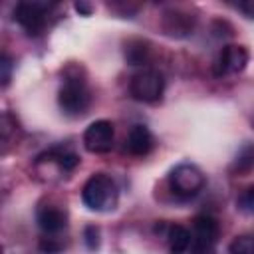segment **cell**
<instances>
[{
	"label": "cell",
	"instance_id": "obj_1",
	"mask_svg": "<svg viewBox=\"0 0 254 254\" xmlns=\"http://www.w3.org/2000/svg\"><path fill=\"white\" fill-rule=\"evenodd\" d=\"M81 200L89 210H95V212L113 210L119 200L115 181L105 173L91 175L81 189Z\"/></svg>",
	"mask_w": 254,
	"mask_h": 254
},
{
	"label": "cell",
	"instance_id": "obj_2",
	"mask_svg": "<svg viewBox=\"0 0 254 254\" xmlns=\"http://www.w3.org/2000/svg\"><path fill=\"white\" fill-rule=\"evenodd\" d=\"M71 71H73L71 67L65 71V79H64L60 93H58V103L65 115L77 117V115H83L87 111L91 95H89L85 79H81L79 73H71Z\"/></svg>",
	"mask_w": 254,
	"mask_h": 254
},
{
	"label": "cell",
	"instance_id": "obj_3",
	"mask_svg": "<svg viewBox=\"0 0 254 254\" xmlns=\"http://www.w3.org/2000/svg\"><path fill=\"white\" fill-rule=\"evenodd\" d=\"M60 4V0H18L14 20L30 34L38 36L46 26V16Z\"/></svg>",
	"mask_w": 254,
	"mask_h": 254
},
{
	"label": "cell",
	"instance_id": "obj_4",
	"mask_svg": "<svg viewBox=\"0 0 254 254\" xmlns=\"http://www.w3.org/2000/svg\"><path fill=\"white\" fill-rule=\"evenodd\" d=\"M169 187L177 196L190 198L196 196L204 187V175L202 171L192 163H181L177 165L169 175Z\"/></svg>",
	"mask_w": 254,
	"mask_h": 254
},
{
	"label": "cell",
	"instance_id": "obj_5",
	"mask_svg": "<svg viewBox=\"0 0 254 254\" xmlns=\"http://www.w3.org/2000/svg\"><path fill=\"white\" fill-rule=\"evenodd\" d=\"M165 91V77L159 69L153 67H145L141 71H137L131 77L129 83V93L133 95V99L143 101V103H153L157 99H161Z\"/></svg>",
	"mask_w": 254,
	"mask_h": 254
},
{
	"label": "cell",
	"instance_id": "obj_6",
	"mask_svg": "<svg viewBox=\"0 0 254 254\" xmlns=\"http://www.w3.org/2000/svg\"><path fill=\"white\" fill-rule=\"evenodd\" d=\"M113 139H115L113 123L107 121V119H99V121H93L85 129V133H83V147L89 153L103 155V153H109L113 149Z\"/></svg>",
	"mask_w": 254,
	"mask_h": 254
},
{
	"label": "cell",
	"instance_id": "obj_7",
	"mask_svg": "<svg viewBox=\"0 0 254 254\" xmlns=\"http://www.w3.org/2000/svg\"><path fill=\"white\" fill-rule=\"evenodd\" d=\"M248 50L244 46H238V44H228L220 50L218 58H216V64H214V73L218 77L222 75H234V73H240L246 65H248Z\"/></svg>",
	"mask_w": 254,
	"mask_h": 254
},
{
	"label": "cell",
	"instance_id": "obj_8",
	"mask_svg": "<svg viewBox=\"0 0 254 254\" xmlns=\"http://www.w3.org/2000/svg\"><path fill=\"white\" fill-rule=\"evenodd\" d=\"M220 234V224L216 218L208 216V214H200L194 216L192 220V248L196 252H206L210 250Z\"/></svg>",
	"mask_w": 254,
	"mask_h": 254
},
{
	"label": "cell",
	"instance_id": "obj_9",
	"mask_svg": "<svg viewBox=\"0 0 254 254\" xmlns=\"http://www.w3.org/2000/svg\"><path fill=\"white\" fill-rule=\"evenodd\" d=\"M194 30V16L183 10H171L163 18V32L171 38H187Z\"/></svg>",
	"mask_w": 254,
	"mask_h": 254
},
{
	"label": "cell",
	"instance_id": "obj_10",
	"mask_svg": "<svg viewBox=\"0 0 254 254\" xmlns=\"http://www.w3.org/2000/svg\"><path fill=\"white\" fill-rule=\"evenodd\" d=\"M153 149V135L145 125H133L127 139H125V151L135 157H145Z\"/></svg>",
	"mask_w": 254,
	"mask_h": 254
},
{
	"label": "cell",
	"instance_id": "obj_11",
	"mask_svg": "<svg viewBox=\"0 0 254 254\" xmlns=\"http://www.w3.org/2000/svg\"><path fill=\"white\" fill-rule=\"evenodd\" d=\"M36 220H38V226L48 234H56V232L64 230L65 224H67L65 212L62 208H58V206H52V204L40 206L38 214H36Z\"/></svg>",
	"mask_w": 254,
	"mask_h": 254
},
{
	"label": "cell",
	"instance_id": "obj_12",
	"mask_svg": "<svg viewBox=\"0 0 254 254\" xmlns=\"http://www.w3.org/2000/svg\"><path fill=\"white\" fill-rule=\"evenodd\" d=\"M125 60L129 65H145L151 60V44L141 38L125 42Z\"/></svg>",
	"mask_w": 254,
	"mask_h": 254
},
{
	"label": "cell",
	"instance_id": "obj_13",
	"mask_svg": "<svg viewBox=\"0 0 254 254\" xmlns=\"http://www.w3.org/2000/svg\"><path fill=\"white\" fill-rule=\"evenodd\" d=\"M165 238L173 252H187L192 246V232L181 224H171L167 228Z\"/></svg>",
	"mask_w": 254,
	"mask_h": 254
},
{
	"label": "cell",
	"instance_id": "obj_14",
	"mask_svg": "<svg viewBox=\"0 0 254 254\" xmlns=\"http://www.w3.org/2000/svg\"><path fill=\"white\" fill-rule=\"evenodd\" d=\"M145 0H107V8L119 18H133L141 12Z\"/></svg>",
	"mask_w": 254,
	"mask_h": 254
},
{
	"label": "cell",
	"instance_id": "obj_15",
	"mask_svg": "<svg viewBox=\"0 0 254 254\" xmlns=\"http://www.w3.org/2000/svg\"><path fill=\"white\" fill-rule=\"evenodd\" d=\"M252 167H254V145H246L238 151V155L232 163V173L244 175V173L252 171Z\"/></svg>",
	"mask_w": 254,
	"mask_h": 254
},
{
	"label": "cell",
	"instance_id": "obj_16",
	"mask_svg": "<svg viewBox=\"0 0 254 254\" xmlns=\"http://www.w3.org/2000/svg\"><path fill=\"white\" fill-rule=\"evenodd\" d=\"M232 254H254V234H242L232 240L228 246Z\"/></svg>",
	"mask_w": 254,
	"mask_h": 254
},
{
	"label": "cell",
	"instance_id": "obj_17",
	"mask_svg": "<svg viewBox=\"0 0 254 254\" xmlns=\"http://www.w3.org/2000/svg\"><path fill=\"white\" fill-rule=\"evenodd\" d=\"M238 208L254 214V187H248L242 190V194L238 196Z\"/></svg>",
	"mask_w": 254,
	"mask_h": 254
},
{
	"label": "cell",
	"instance_id": "obj_18",
	"mask_svg": "<svg viewBox=\"0 0 254 254\" xmlns=\"http://www.w3.org/2000/svg\"><path fill=\"white\" fill-rule=\"evenodd\" d=\"M83 238L89 250H95L99 246V228L97 226H85L83 230Z\"/></svg>",
	"mask_w": 254,
	"mask_h": 254
},
{
	"label": "cell",
	"instance_id": "obj_19",
	"mask_svg": "<svg viewBox=\"0 0 254 254\" xmlns=\"http://www.w3.org/2000/svg\"><path fill=\"white\" fill-rule=\"evenodd\" d=\"M0 69H2V85L6 87L10 83V71H12V60L8 54L2 56V62H0Z\"/></svg>",
	"mask_w": 254,
	"mask_h": 254
},
{
	"label": "cell",
	"instance_id": "obj_20",
	"mask_svg": "<svg viewBox=\"0 0 254 254\" xmlns=\"http://www.w3.org/2000/svg\"><path fill=\"white\" fill-rule=\"evenodd\" d=\"M234 8H238L246 18H254V0H238Z\"/></svg>",
	"mask_w": 254,
	"mask_h": 254
},
{
	"label": "cell",
	"instance_id": "obj_21",
	"mask_svg": "<svg viewBox=\"0 0 254 254\" xmlns=\"http://www.w3.org/2000/svg\"><path fill=\"white\" fill-rule=\"evenodd\" d=\"M75 10H77L81 16H89V14H91V4H89V0H75Z\"/></svg>",
	"mask_w": 254,
	"mask_h": 254
},
{
	"label": "cell",
	"instance_id": "obj_22",
	"mask_svg": "<svg viewBox=\"0 0 254 254\" xmlns=\"http://www.w3.org/2000/svg\"><path fill=\"white\" fill-rule=\"evenodd\" d=\"M40 248H42V250H60V246H58V244H54V242H50V240H48V242L44 240V242L40 244Z\"/></svg>",
	"mask_w": 254,
	"mask_h": 254
},
{
	"label": "cell",
	"instance_id": "obj_23",
	"mask_svg": "<svg viewBox=\"0 0 254 254\" xmlns=\"http://www.w3.org/2000/svg\"><path fill=\"white\" fill-rule=\"evenodd\" d=\"M224 2H226V4H230V6H236V2H238V0H224Z\"/></svg>",
	"mask_w": 254,
	"mask_h": 254
}]
</instances>
